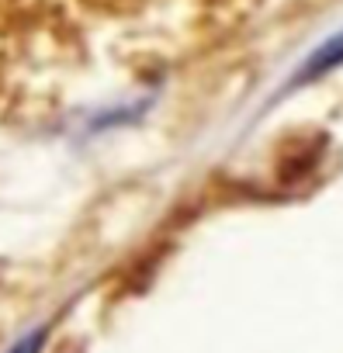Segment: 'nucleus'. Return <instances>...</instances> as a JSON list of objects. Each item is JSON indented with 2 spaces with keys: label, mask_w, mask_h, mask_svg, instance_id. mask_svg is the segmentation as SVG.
<instances>
[{
  "label": "nucleus",
  "mask_w": 343,
  "mask_h": 353,
  "mask_svg": "<svg viewBox=\"0 0 343 353\" xmlns=\"http://www.w3.org/2000/svg\"><path fill=\"white\" fill-rule=\"evenodd\" d=\"M340 63H343V35L333 39L329 46H322V49L312 56V63L305 66V77H319V73H326V70H333V66H340Z\"/></svg>",
  "instance_id": "obj_1"
},
{
  "label": "nucleus",
  "mask_w": 343,
  "mask_h": 353,
  "mask_svg": "<svg viewBox=\"0 0 343 353\" xmlns=\"http://www.w3.org/2000/svg\"><path fill=\"white\" fill-rule=\"evenodd\" d=\"M35 350H39V336H32V339H25V343H21V346H18L14 353H35Z\"/></svg>",
  "instance_id": "obj_2"
}]
</instances>
